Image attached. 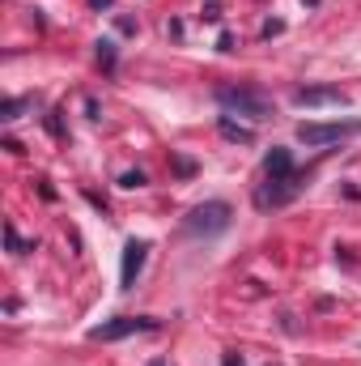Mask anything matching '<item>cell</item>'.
<instances>
[{
  "mask_svg": "<svg viewBox=\"0 0 361 366\" xmlns=\"http://www.w3.org/2000/svg\"><path fill=\"white\" fill-rule=\"evenodd\" d=\"M217 107H225V111H234V115H247V119H268L272 115V102L264 94L255 90H243V86H217Z\"/></svg>",
  "mask_w": 361,
  "mask_h": 366,
  "instance_id": "cell-3",
  "label": "cell"
},
{
  "mask_svg": "<svg viewBox=\"0 0 361 366\" xmlns=\"http://www.w3.org/2000/svg\"><path fill=\"white\" fill-rule=\"evenodd\" d=\"M217 17H221V0H208L204 4V21H217Z\"/></svg>",
  "mask_w": 361,
  "mask_h": 366,
  "instance_id": "cell-13",
  "label": "cell"
},
{
  "mask_svg": "<svg viewBox=\"0 0 361 366\" xmlns=\"http://www.w3.org/2000/svg\"><path fill=\"white\" fill-rule=\"evenodd\" d=\"M119 187H128V192L145 187V171H123V175H119Z\"/></svg>",
  "mask_w": 361,
  "mask_h": 366,
  "instance_id": "cell-11",
  "label": "cell"
},
{
  "mask_svg": "<svg viewBox=\"0 0 361 366\" xmlns=\"http://www.w3.org/2000/svg\"><path fill=\"white\" fill-rule=\"evenodd\" d=\"M302 4H319V0H302Z\"/></svg>",
  "mask_w": 361,
  "mask_h": 366,
  "instance_id": "cell-17",
  "label": "cell"
},
{
  "mask_svg": "<svg viewBox=\"0 0 361 366\" xmlns=\"http://www.w3.org/2000/svg\"><path fill=\"white\" fill-rule=\"evenodd\" d=\"M230 222H234V209L225 200H204L183 217V234L187 239H217L230 230Z\"/></svg>",
  "mask_w": 361,
  "mask_h": 366,
  "instance_id": "cell-2",
  "label": "cell"
},
{
  "mask_svg": "<svg viewBox=\"0 0 361 366\" xmlns=\"http://www.w3.org/2000/svg\"><path fill=\"white\" fill-rule=\"evenodd\" d=\"M26 107H30V98H9V102H4V111H0V119H17Z\"/></svg>",
  "mask_w": 361,
  "mask_h": 366,
  "instance_id": "cell-10",
  "label": "cell"
},
{
  "mask_svg": "<svg viewBox=\"0 0 361 366\" xmlns=\"http://www.w3.org/2000/svg\"><path fill=\"white\" fill-rule=\"evenodd\" d=\"M93 9H106V4H111V0H90Z\"/></svg>",
  "mask_w": 361,
  "mask_h": 366,
  "instance_id": "cell-15",
  "label": "cell"
},
{
  "mask_svg": "<svg viewBox=\"0 0 361 366\" xmlns=\"http://www.w3.org/2000/svg\"><path fill=\"white\" fill-rule=\"evenodd\" d=\"M153 328H158L153 315H119V320H106V324L90 328V341H123L132 332H153Z\"/></svg>",
  "mask_w": 361,
  "mask_h": 366,
  "instance_id": "cell-5",
  "label": "cell"
},
{
  "mask_svg": "<svg viewBox=\"0 0 361 366\" xmlns=\"http://www.w3.org/2000/svg\"><path fill=\"white\" fill-rule=\"evenodd\" d=\"M225 366H243V358H234V354H230V358H225Z\"/></svg>",
  "mask_w": 361,
  "mask_h": 366,
  "instance_id": "cell-14",
  "label": "cell"
},
{
  "mask_svg": "<svg viewBox=\"0 0 361 366\" xmlns=\"http://www.w3.org/2000/svg\"><path fill=\"white\" fill-rule=\"evenodd\" d=\"M4 247H9L13 256H21V252H34V243H21V234H17L13 226H4Z\"/></svg>",
  "mask_w": 361,
  "mask_h": 366,
  "instance_id": "cell-9",
  "label": "cell"
},
{
  "mask_svg": "<svg viewBox=\"0 0 361 366\" xmlns=\"http://www.w3.org/2000/svg\"><path fill=\"white\" fill-rule=\"evenodd\" d=\"M149 366H166V362H162V358H153V362H149Z\"/></svg>",
  "mask_w": 361,
  "mask_h": 366,
  "instance_id": "cell-16",
  "label": "cell"
},
{
  "mask_svg": "<svg viewBox=\"0 0 361 366\" xmlns=\"http://www.w3.org/2000/svg\"><path fill=\"white\" fill-rule=\"evenodd\" d=\"M264 175H268V187L260 192V204L264 209H276V204H289L293 196H298V187H302V175L293 171V154L285 149V145H272V154L264 158Z\"/></svg>",
  "mask_w": 361,
  "mask_h": 366,
  "instance_id": "cell-1",
  "label": "cell"
},
{
  "mask_svg": "<svg viewBox=\"0 0 361 366\" xmlns=\"http://www.w3.org/2000/svg\"><path fill=\"white\" fill-rule=\"evenodd\" d=\"M217 128H221V137H225V141H238V145H251V141H255V132H251V128H243V124H234V119H221Z\"/></svg>",
  "mask_w": 361,
  "mask_h": 366,
  "instance_id": "cell-8",
  "label": "cell"
},
{
  "mask_svg": "<svg viewBox=\"0 0 361 366\" xmlns=\"http://www.w3.org/2000/svg\"><path fill=\"white\" fill-rule=\"evenodd\" d=\"M98 64L102 69H115V43H98Z\"/></svg>",
  "mask_w": 361,
  "mask_h": 366,
  "instance_id": "cell-12",
  "label": "cell"
},
{
  "mask_svg": "<svg viewBox=\"0 0 361 366\" xmlns=\"http://www.w3.org/2000/svg\"><path fill=\"white\" fill-rule=\"evenodd\" d=\"M361 119H336V124H298V141L302 145H332L345 137H357Z\"/></svg>",
  "mask_w": 361,
  "mask_h": 366,
  "instance_id": "cell-4",
  "label": "cell"
},
{
  "mask_svg": "<svg viewBox=\"0 0 361 366\" xmlns=\"http://www.w3.org/2000/svg\"><path fill=\"white\" fill-rule=\"evenodd\" d=\"M149 260V243L145 239H128L123 243V264H119V290H136V277Z\"/></svg>",
  "mask_w": 361,
  "mask_h": 366,
  "instance_id": "cell-6",
  "label": "cell"
},
{
  "mask_svg": "<svg viewBox=\"0 0 361 366\" xmlns=\"http://www.w3.org/2000/svg\"><path fill=\"white\" fill-rule=\"evenodd\" d=\"M298 107H349V94L336 90V86H306V90L293 94Z\"/></svg>",
  "mask_w": 361,
  "mask_h": 366,
  "instance_id": "cell-7",
  "label": "cell"
}]
</instances>
